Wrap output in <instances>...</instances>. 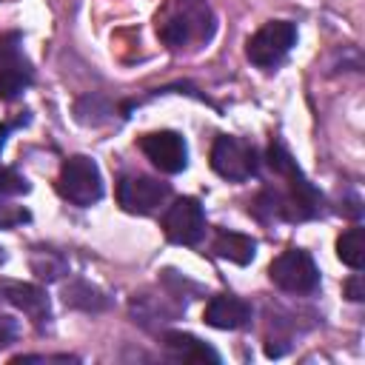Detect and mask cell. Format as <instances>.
Returning <instances> with one entry per match:
<instances>
[{
  "mask_svg": "<svg viewBox=\"0 0 365 365\" xmlns=\"http://www.w3.org/2000/svg\"><path fill=\"white\" fill-rule=\"evenodd\" d=\"M6 137H9V125L0 123V151H3V145H6Z\"/></svg>",
  "mask_w": 365,
  "mask_h": 365,
  "instance_id": "44dd1931",
  "label": "cell"
},
{
  "mask_svg": "<svg viewBox=\"0 0 365 365\" xmlns=\"http://www.w3.org/2000/svg\"><path fill=\"white\" fill-rule=\"evenodd\" d=\"M294 43H297V26L288 20H271L248 37L245 54L257 68H274L285 60Z\"/></svg>",
  "mask_w": 365,
  "mask_h": 365,
  "instance_id": "277c9868",
  "label": "cell"
},
{
  "mask_svg": "<svg viewBox=\"0 0 365 365\" xmlns=\"http://www.w3.org/2000/svg\"><path fill=\"white\" fill-rule=\"evenodd\" d=\"M0 299L11 302L14 308H20L40 331L51 319V308H48L46 291L37 288V285H29V282H0Z\"/></svg>",
  "mask_w": 365,
  "mask_h": 365,
  "instance_id": "30bf717a",
  "label": "cell"
},
{
  "mask_svg": "<svg viewBox=\"0 0 365 365\" xmlns=\"http://www.w3.org/2000/svg\"><path fill=\"white\" fill-rule=\"evenodd\" d=\"M31 214L23 208V205H14V202H3L0 200V228H14V225H23L29 222Z\"/></svg>",
  "mask_w": 365,
  "mask_h": 365,
  "instance_id": "e0dca14e",
  "label": "cell"
},
{
  "mask_svg": "<svg viewBox=\"0 0 365 365\" xmlns=\"http://www.w3.org/2000/svg\"><path fill=\"white\" fill-rule=\"evenodd\" d=\"M257 165H259V160H257V151H254L251 143H245L240 137H228V134L214 140V145H211V168L220 177H225L231 182H242V180L257 174Z\"/></svg>",
  "mask_w": 365,
  "mask_h": 365,
  "instance_id": "8992f818",
  "label": "cell"
},
{
  "mask_svg": "<svg viewBox=\"0 0 365 365\" xmlns=\"http://www.w3.org/2000/svg\"><path fill=\"white\" fill-rule=\"evenodd\" d=\"M345 297L354 299V302H362V299H365V288H362V277H359V274H354V277L345 282Z\"/></svg>",
  "mask_w": 365,
  "mask_h": 365,
  "instance_id": "ffe728a7",
  "label": "cell"
},
{
  "mask_svg": "<svg viewBox=\"0 0 365 365\" xmlns=\"http://www.w3.org/2000/svg\"><path fill=\"white\" fill-rule=\"evenodd\" d=\"M3 262H6V248L0 245V265H3Z\"/></svg>",
  "mask_w": 365,
  "mask_h": 365,
  "instance_id": "7402d4cb",
  "label": "cell"
},
{
  "mask_svg": "<svg viewBox=\"0 0 365 365\" xmlns=\"http://www.w3.org/2000/svg\"><path fill=\"white\" fill-rule=\"evenodd\" d=\"M336 257L348 268H354V271L362 268V262H365V231L359 225H354V228H348V231L339 234V240H336Z\"/></svg>",
  "mask_w": 365,
  "mask_h": 365,
  "instance_id": "9a60e30c",
  "label": "cell"
},
{
  "mask_svg": "<svg viewBox=\"0 0 365 365\" xmlns=\"http://www.w3.org/2000/svg\"><path fill=\"white\" fill-rule=\"evenodd\" d=\"M214 254L222 259H231L237 265H248L257 254V242L245 234H237V231H220L214 240Z\"/></svg>",
  "mask_w": 365,
  "mask_h": 365,
  "instance_id": "4fadbf2b",
  "label": "cell"
},
{
  "mask_svg": "<svg viewBox=\"0 0 365 365\" xmlns=\"http://www.w3.org/2000/svg\"><path fill=\"white\" fill-rule=\"evenodd\" d=\"M268 277L277 288H282L288 294H314L319 288V268H317L314 257L302 248L282 251L271 262Z\"/></svg>",
  "mask_w": 365,
  "mask_h": 365,
  "instance_id": "3957f363",
  "label": "cell"
},
{
  "mask_svg": "<svg viewBox=\"0 0 365 365\" xmlns=\"http://www.w3.org/2000/svg\"><path fill=\"white\" fill-rule=\"evenodd\" d=\"M251 305L234 294H217L208 299L205 305V314L202 319L211 325V328H220V331H237V328H245L251 322Z\"/></svg>",
  "mask_w": 365,
  "mask_h": 365,
  "instance_id": "8fae6325",
  "label": "cell"
},
{
  "mask_svg": "<svg viewBox=\"0 0 365 365\" xmlns=\"http://www.w3.org/2000/svg\"><path fill=\"white\" fill-rule=\"evenodd\" d=\"M63 299H66V305L80 308V311H86V314H97V311L108 308V297H106L100 288H94V285L83 282V279H77V282L66 285Z\"/></svg>",
  "mask_w": 365,
  "mask_h": 365,
  "instance_id": "5bb4252c",
  "label": "cell"
},
{
  "mask_svg": "<svg viewBox=\"0 0 365 365\" xmlns=\"http://www.w3.org/2000/svg\"><path fill=\"white\" fill-rule=\"evenodd\" d=\"M26 191H29L26 177H20L14 168L0 165V197L3 194H26Z\"/></svg>",
  "mask_w": 365,
  "mask_h": 365,
  "instance_id": "ac0fdd59",
  "label": "cell"
},
{
  "mask_svg": "<svg viewBox=\"0 0 365 365\" xmlns=\"http://www.w3.org/2000/svg\"><path fill=\"white\" fill-rule=\"evenodd\" d=\"M31 268H34V274H37L40 279H57V277H63V274L68 271V262H66L57 251L43 248V251H34Z\"/></svg>",
  "mask_w": 365,
  "mask_h": 365,
  "instance_id": "2e32d148",
  "label": "cell"
},
{
  "mask_svg": "<svg viewBox=\"0 0 365 365\" xmlns=\"http://www.w3.org/2000/svg\"><path fill=\"white\" fill-rule=\"evenodd\" d=\"M163 345H165L168 356L182 359V362H220V354L211 345H205L202 339H197L194 334L168 331L163 336Z\"/></svg>",
  "mask_w": 365,
  "mask_h": 365,
  "instance_id": "7c38bea8",
  "label": "cell"
},
{
  "mask_svg": "<svg viewBox=\"0 0 365 365\" xmlns=\"http://www.w3.org/2000/svg\"><path fill=\"white\" fill-rule=\"evenodd\" d=\"M165 237L177 245H197L205 234V214L200 200L194 197H180L163 217Z\"/></svg>",
  "mask_w": 365,
  "mask_h": 365,
  "instance_id": "ba28073f",
  "label": "cell"
},
{
  "mask_svg": "<svg viewBox=\"0 0 365 365\" xmlns=\"http://www.w3.org/2000/svg\"><path fill=\"white\" fill-rule=\"evenodd\" d=\"M17 339V319L14 317H0V351L9 348Z\"/></svg>",
  "mask_w": 365,
  "mask_h": 365,
  "instance_id": "d6986e66",
  "label": "cell"
},
{
  "mask_svg": "<svg viewBox=\"0 0 365 365\" xmlns=\"http://www.w3.org/2000/svg\"><path fill=\"white\" fill-rule=\"evenodd\" d=\"M168 194H171L168 182L145 174H131L117 182V202L128 214H151L168 200Z\"/></svg>",
  "mask_w": 365,
  "mask_h": 365,
  "instance_id": "52a82bcc",
  "label": "cell"
},
{
  "mask_svg": "<svg viewBox=\"0 0 365 365\" xmlns=\"http://www.w3.org/2000/svg\"><path fill=\"white\" fill-rule=\"evenodd\" d=\"M140 151L165 174H180L188 163V145L177 131H148L140 137Z\"/></svg>",
  "mask_w": 365,
  "mask_h": 365,
  "instance_id": "9c48e42d",
  "label": "cell"
},
{
  "mask_svg": "<svg viewBox=\"0 0 365 365\" xmlns=\"http://www.w3.org/2000/svg\"><path fill=\"white\" fill-rule=\"evenodd\" d=\"M160 40L171 48H182L191 43H202L214 31V17L200 0H177L165 20L157 26Z\"/></svg>",
  "mask_w": 365,
  "mask_h": 365,
  "instance_id": "6da1fadb",
  "label": "cell"
},
{
  "mask_svg": "<svg viewBox=\"0 0 365 365\" xmlns=\"http://www.w3.org/2000/svg\"><path fill=\"white\" fill-rule=\"evenodd\" d=\"M57 191L63 200H68L71 205H80V208L100 202L103 174H100L97 163L86 154H74V157L63 160L60 174H57Z\"/></svg>",
  "mask_w": 365,
  "mask_h": 365,
  "instance_id": "7a4b0ae2",
  "label": "cell"
},
{
  "mask_svg": "<svg viewBox=\"0 0 365 365\" xmlns=\"http://www.w3.org/2000/svg\"><path fill=\"white\" fill-rule=\"evenodd\" d=\"M34 80V68L23 51V34L9 31L0 37V100L20 97Z\"/></svg>",
  "mask_w": 365,
  "mask_h": 365,
  "instance_id": "5b68a950",
  "label": "cell"
}]
</instances>
